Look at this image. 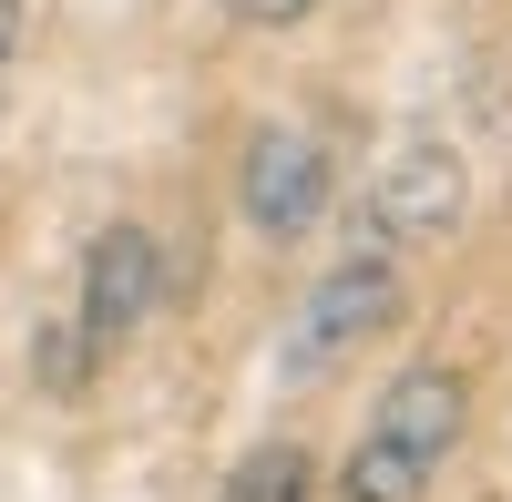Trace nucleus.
Instances as JSON below:
<instances>
[{"label":"nucleus","mask_w":512,"mask_h":502,"mask_svg":"<svg viewBox=\"0 0 512 502\" xmlns=\"http://www.w3.org/2000/svg\"><path fill=\"white\" fill-rule=\"evenodd\" d=\"M379 328H400V267L369 246V257H338V267L308 287V308H297V339H287V369H297V380H318V369L359 359Z\"/></svg>","instance_id":"obj_3"},{"label":"nucleus","mask_w":512,"mask_h":502,"mask_svg":"<svg viewBox=\"0 0 512 502\" xmlns=\"http://www.w3.org/2000/svg\"><path fill=\"white\" fill-rule=\"evenodd\" d=\"M369 216L390 246H431L461 226V154L451 144H400L390 164H379V195H369Z\"/></svg>","instance_id":"obj_5"},{"label":"nucleus","mask_w":512,"mask_h":502,"mask_svg":"<svg viewBox=\"0 0 512 502\" xmlns=\"http://www.w3.org/2000/svg\"><path fill=\"white\" fill-rule=\"evenodd\" d=\"M328 144L297 134V123H267V134H246V164H236V205L256 236H308L328 216Z\"/></svg>","instance_id":"obj_4"},{"label":"nucleus","mask_w":512,"mask_h":502,"mask_svg":"<svg viewBox=\"0 0 512 502\" xmlns=\"http://www.w3.org/2000/svg\"><path fill=\"white\" fill-rule=\"evenodd\" d=\"M154 298H164L154 236H144V226H103L93 257H82V308H72V349L52 359V380H93V369L154 318Z\"/></svg>","instance_id":"obj_2"},{"label":"nucleus","mask_w":512,"mask_h":502,"mask_svg":"<svg viewBox=\"0 0 512 502\" xmlns=\"http://www.w3.org/2000/svg\"><path fill=\"white\" fill-rule=\"evenodd\" d=\"M461 421H472V380L451 359H410L338 462V502H420L461 451Z\"/></svg>","instance_id":"obj_1"},{"label":"nucleus","mask_w":512,"mask_h":502,"mask_svg":"<svg viewBox=\"0 0 512 502\" xmlns=\"http://www.w3.org/2000/svg\"><path fill=\"white\" fill-rule=\"evenodd\" d=\"M226 11H236V21H256V31H287V21H308L318 0H226Z\"/></svg>","instance_id":"obj_7"},{"label":"nucleus","mask_w":512,"mask_h":502,"mask_svg":"<svg viewBox=\"0 0 512 502\" xmlns=\"http://www.w3.org/2000/svg\"><path fill=\"white\" fill-rule=\"evenodd\" d=\"M11 52H21V0H0V82H11Z\"/></svg>","instance_id":"obj_8"},{"label":"nucleus","mask_w":512,"mask_h":502,"mask_svg":"<svg viewBox=\"0 0 512 502\" xmlns=\"http://www.w3.org/2000/svg\"><path fill=\"white\" fill-rule=\"evenodd\" d=\"M216 502H328V482H318V462L297 441H267V451H246V462L226 472Z\"/></svg>","instance_id":"obj_6"}]
</instances>
